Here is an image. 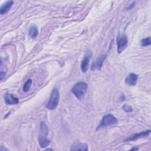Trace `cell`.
<instances>
[{"instance_id":"1","label":"cell","mask_w":151,"mask_h":151,"mask_svg":"<svg viewBox=\"0 0 151 151\" xmlns=\"http://www.w3.org/2000/svg\"><path fill=\"white\" fill-rule=\"evenodd\" d=\"M87 84L85 82H78L74 85L71 91L73 94L78 99L81 100L87 92Z\"/></svg>"},{"instance_id":"2","label":"cell","mask_w":151,"mask_h":151,"mask_svg":"<svg viewBox=\"0 0 151 151\" xmlns=\"http://www.w3.org/2000/svg\"><path fill=\"white\" fill-rule=\"evenodd\" d=\"M59 100H60V93H59L58 90L56 88H54L51 91L49 101L45 106L46 108L49 110L55 109L58 104Z\"/></svg>"},{"instance_id":"3","label":"cell","mask_w":151,"mask_h":151,"mask_svg":"<svg viewBox=\"0 0 151 151\" xmlns=\"http://www.w3.org/2000/svg\"><path fill=\"white\" fill-rule=\"evenodd\" d=\"M117 123H118L117 119L113 115L111 114H109L103 116L101 121L100 122V124L97 127V129L101 127L114 125L117 124Z\"/></svg>"},{"instance_id":"4","label":"cell","mask_w":151,"mask_h":151,"mask_svg":"<svg viewBox=\"0 0 151 151\" xmlns=\"http://www.w3.org/2000/svg\"><path fill=\"white\" fill-rule=\"evenodd\" d=\"M128 39L127 36L123 34H120L117 38V50L119 53H121L125 50L127 45Z\"/></svg>"},{"instance_id":"5","label":"cell","mask_w":151,"mask_h":151,"mask_svg":"<svg viewBox=\"0 0 151 151\" xmlns=\"http://www.w3.org/2000/svg\"><path fill=\"white\" fill-rule=\"evenodd\" d=\"M92 54L91 51H87L86 52L84 57L81 63V70L83 73H86L88 68L89 61L91 57Z\"/></svg>"},{"instance_id":"6","label":"cell","mask_w":151,"mask_h":151,"mask_svg":"<svg viewBox=\"0 0 151 151\" xmlns=\"http://www.w3.org/2000/svg\"><path fill=\"white\" fill-rule=\"evenodd\" d=\"M107 57V55L106 54H102L100 56H99L96 60V61L93 63L92 65H91V70L94 71L96 70H100L103 63L104 61V60L106 59Z\"/></svg>"},{"instance_id":"7","label":"cell","mask_w":151,"mask_h":151,"mask_svg":"<svg viewBox=\"0 0 151 151\" xmlns=\"http://www.w3.org/2000/svg\"><path fill=\"white\" fill-rule=\"evenodd\" d=\"M138 76L134 73H130L126 76L125 78V83L130 86H133L136 84Z\"/></svg>"},{"instance_id":"8","label":"cell","mask_w":151,"mask_h":151,"mask_svg":"<svg viewBox=\"0 0 151 151\" xmlns=\"http://www.w3.org/2000/svg\"><path fill=\"white\" fill-rule=\"evenodd\" d=\"M4 100L6 104L8 105H13L17 104L19 102V99L14 96L12 94L6 93L4 96Z\"/></svg>"},{"instance_id":"9","label":"cell","mask_w":151,"mask_h":151,"mask_svg":"<svg viewBox=\"0 0 151 151\" xmlns=\"http://www.w3.org/2000/svg\"><path fill=\"white\" fill-rule=\"evenodd\" d=\"M150 133V130H146V131H143L137 133H134L131 136H130L126 140V141H132V140H135L136 139H138L139 138L143 137H146Z\"/></svg>"},{"instance_id":"10","label":"cell","mask_w":151,"mask_h":151,"mask_svg":"<svg viewBox=\"0 0 151 151\" xmlns=\"http://www.w3.org/2000/svg\"><path fill=\"white\" fill-rule=\"evenodd\" d=\"M14 2L12 1H7L2 5H1L0 8V14L1 15H4L6 14L9 9L11 8Z\"/></svg>"},{"instance_id":"11","label":"cell","mask_w":151,"mask_h":151,"mask_svg":"<svg viewBox=\"0 0 151 151\" xmlns=\"http://www.w3.org/2000/svg\"><path fill=\"white\" fill-rule=\"evenodd\" d=\"M71 150H88V146L86 143H83L80 142L74 143L70 148Z\"/></svg>"},{"instance_id":"12","label":"cell","mask_w":151,"mask_h":151,"mask_svg":"<svg viewBox=\"0 0 151 151\" xmlns=\"http://www.w3.org/2000/svg\"><path fill=\"white\" fill-rule=\"evenodd\" d=\"M48 128L45 122H41L40 126V136L42 137H47L48 134Z\"/></svg>"},{"instance_id":"13","label":"cell","mask_w":151,"mask_h":151,"mask_svg":"<svg viewBox=\"0 0 151 151\" xmlns=\"http://www.w3.org/2000/svg\"><path fill=\"white\" fill-rule=\"evenodd\" d=\"M38 143L41 148H45L50 145V140L47 137L39 136Z\"/></svg>"},{"instance_id":"14","label":"cell","mask_w":151,"mask_h":151,"mask_svg":"<svg viewBox=\"0 0 151 151\" xmlns=\"http://www.w3.org/2000/svg\"><path fill=\"white\" fill-rule=\"evenodd\" d=\"M38 34V29L37 27L35 25H32L29 28V37L31 38L34 39L37 37Z\"/></svg>"},{"instance_id":"15","label":"cell","mask_w":151,"mask_h":151,"mask_svg":"<svg viewBox=\"0 0 151 151\" xmlns=\"http://www.w3.org/2000/svg\"><path fill=\"white\" fill-rule=\"evenodd\" d=\"M151 44V40H150V37H148L146 38H145L142 39L140 41V44L143 47H147Z\"/></svg>"},{"instance_id":"16","label":"cell","mask_w":151,"mask_h":151,"mask_svg":"<svg viewBox=\"0 0 151 151\" xmlns=\"http://www.w3.org/2000/svg\"><path fill=\"white\" fill-rule=\"evenodd\" d=\"M32 84V80L31 79H28L24 84L23 86V91L25 92H27L28 91V90H29Z\"/></svg>"},{"instance_id":"17","label":"cell","mask_w":151,"mask_h":151,"mask_svg":"<svg viewBox=\"0 0 151 151\" xmlns=\"http://www.w3.org/2000/svg\"><path fill=\"white\" fill-rule=\"evenodd\" d=\"M122 109L126 111V112H127V113H129V112H132L133 111V109L132 107L129 106V105H127V104H124L123 106L122 107Z\"/></svg>"},{"instance_id":"18","label":"cell","mask_w":151,"mask_h":151,"mask_svg":"<svg viewBox=\"0 0 151 151\" xmlns=\"http://www.w3.org/2000/svg\"><path fill=\"white\" fill-rule=\"evenodd\" d=\"M5 72H3L2 71H1V73H0V77H1V80H2V78H3V77L5 76Z\"/></svg>"},{"instance_id":"19","label":"cell","mask_w":151,"mask_h":151,"mask_svg":"<svg viewBox=\"0 0 151 151\" xmlns=\"http://www.w3.org/2000/svg\"><path fill=\"white\" fill-rule=\"evenodd\" d=\"M130 150H138V148H137V147H133V148H132Z\"/></svg>"}]
</instances>
